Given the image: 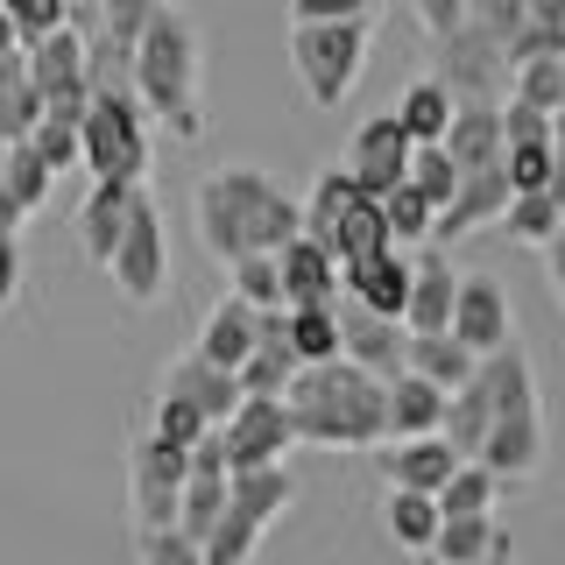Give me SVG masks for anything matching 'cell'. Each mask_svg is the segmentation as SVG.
Here are the masks:
<instances>
[{
  "label": "cell",
  "mask_w": 565,
  "mask_h": 565,
  "mask_svg": "<svg viewBox=\"0 0 565 565\" xmlns=\"http://www.w3.org/2000/svg\"><path fill=\"white\" fill-rule=\"evenodd\" d=\"M509 558H516V544H509V537H502V544H494V552H488V558H473V565H509Z\"/></svg>",
  "instance_id": "52"
},
{
  "label": "cell",
  "mask_w": 565,
  "mask_h": 565,
  "mask_svg": "<svg viewBox=\"0 0 565 565\" xmlns=\"http://www.w3.org/2000/svg\"><path fill=\"white\" fill-rule=\"evenodd\" d=\"M149 114L135 93H93L78 114V163L93 170V184H141L149 177Z\"/></svg>",
  "instance_id": "6"
},
{
  "label": "cell",
  "mask_w": 565,
  "mask_h": 565,
  "mask_svg": "<svg viewBox=\"0 0 565 565\" xmlns=\"http://www.w3.org/2000/svg\"><path fill=\"white\" fill-rule=\"evenodd\" d=\"M382 226H388V247H424L431 241V205L411 184H396V191H382Z\"/></svg>",
  "instance_id": "38"
},
{
  "label": "cell",
  "mask_w": 565,
  "mask_h": 565,
  "mask_svg": "<svg viewBox=\"0 0 565 565\" xmlns=\"http://www.w3.org/2000/svg\"><path fill=\"white\" fill-rule=\"evenodd\" d=\"M367 50H375V22H290V71L326 114H340V99L361 85Z\"/></svg>",
  "instance_id": "5"
},
{
  "label": "cell",
  "mask_w": 565,
  "mask_h": 565,
  "mask_svg": "<svg viewBox=\"0 0 565 565\" xmlns=\"http://www.w3.org/2000/svg\"><path fill=\"white\" fill-rule=\"evenodd\" d=\"M388 114H396V128H403V135H411L417 149H424V141H438V135H446V120H452V99L438 93L431 78H417L411 93H403L396 106H388Z\"/></svg>",
  "instance_id": "35"
},
{
  "label": "cell",
  "mask_w": 565,
  "mask_h": 565,
  "mask_svg": "<svg viewBox=\"0 0 565 565\" xmlns=\"http://www.w3.org/2000/svg\"><path fill=\"white\" fill-rule=\"evenodd\" d=\"M0 156H8V141H0ZM0 234H22V212L8 199V177H0Z\"/></svg>",
  "instance_id": "51"
},
{
  "label": "cell",
  "mask_w": 565,
  "mask_h": 565,
  "mask_svg": "<svg viewBox=\"0 0 565 565\" xmlns=\"http://www.w3.org/2000/svg\"><path fill=\"white\" fill-rule=\"evenodd\" d=\"M135 191L141 184H93V191H85V205H78V247H85V262H93V269H106V255H114L120 226H128Z\"/></svg>",
  "instance_id": "23"
},
{
  "label": "cell",
  "mask_w": 565,
  "mask_h": 565,
  "mask_svg": "<svg viewBox=\"0 0 565 565\" xmlns=\"http://www.w3.org/2000/svg\"><path fill=\"white\" fill-rule=\"evenodd\" d=\"M8 50H14V29H8V14H0V57H8Z\"/></svg>",
  "instance_id": "53"
},
{
  "label": "cell",
  "mask_w": 565,
  "mask_h": 565,
  "mask_svg": "<svg viewBox=\"0 0 565 565\" xmlns=\"http://www.w3.org/2000/svg\"><path fill=\"white\" fill-rule=\"evenodd\" d=\"M388 247V226H382V199H353L340 220H332V234H326V255L340 262H367V255H382Z\"/></svg>",
  "instance_id": "27"
},
{
  "label": "cell",
  "mask_w": 565,
  "mask_h": 565,
  "mask_svg": "<svg viewBox=\"0 0 565 565\" xmlns=\"http://www.w3.org/2000/svg\"><path fill=\"white\" fill-rule=\"evenodd\" d=\"M22 71L43 99V114H85V35L78 29H50L22 50Z\"/></svg>",
  "instance_id": "10"
},
{
  "label": "cell",
  "mask_w": 565,
  "mask_h": 565,
  "mask_svg": "<svg viewBox=\"0 0 565 565\" xmlns=\"http://www.w3.org/2000/svg\"><path fill=\"white\" fill-rule=\"evenodd\" d=\"M135 558L141 565H205L199 544H191L184 530H141V537H135Z\"/></svg>",
  "instance_id": "46"
},
{
  "label": "cell",
  "mask_w": 565,
  "mask_h": 565,
  "mask_svg": "<svg viewBox=\"0 0 565 565\" xmlns=\"http://www.w3.org/2000/svg\"><path fill=\"white\" fill-rule=\"evenodd\" d=\"M431 502H438V516H494V502H502V481H494L488 467H473V459H459Z\"/></svg>",
  "instance_id": "33"
},
{
  "label": "cell",
  "mask_w": 565,
  "mask_h": 565,
  "mask_svg": "<svg viewBox=\"0 0 565 565\" xmlns=\"http://www.w3.org/2000/svg\"><path fill=\"white\" fill-rule=\"evenodd\" d=\"M438 411H446V388H431L417 375H388L382 382V438H431Z\"/></svg>",
  "instance_id": "21"
},
{
  "label": "cell",
  "mask_w": 565,
  "mask_h": 565,
  "mask_svg": "<svg viewBox=\"0 0 565 565\" xmlns=\"http://www.w3.org/2000/svg\"><path fill=\"white\" fill-rule=\"evenodd\" d=\"M382 530H388V544H396V552L424 558V552H431V537H438V502H431V494H411V488H388Z\"/></svg>",
  "instance_id": "28"
},
{
  "label": "cell",
  "mask_w": 565,
  "mask_h": 565,
  "mask_svg": "<svg viewBox=\"0 0 565 565\" xmlns=\"http://www.w3.org/2000/svg\"><path fill=\"white\" fill-rule=\"evenodd\" d=\"M220 446H226V473H247V467H282L290 459V411L282 396H241V411L220 424Z\"/></svg>",
  "instance_id": "11"
},
{
  "label": "cell",
  "mask_w": 565,
  "mask_h": 565,
  "mask_svg": "<svg viewBox=\"0 0 565 565\" xmlns=\"http://www.w3.org/2000/svg\"><path fill=\"white\" fill-rule=\"evenodd\" d=\"M226 297H241V305H255V311H276L282 305V297H276V255L226 262Z\"/></svg>",
  "instance_id": "39"
},
{
  "label": "cell",
  "mask_w": 565,
  "mask_h": 565,
  "mask_svg": "<svg viewBox=\"0 0 565 565\" xmlns=\"http://www.w3.org/2000/svg\"><path fill=\"white\" fill-rule=\"evenodd\" d=\"M452 290H459L452 262L438 255V247H424V255L411 262V297H403V332H446V318H452Z\"/></svg>",
  "instance_id": "20"
},
{
  "label": "cell",
  "mask_w": 565,
  "mask_h": 565,
  "mask_svg": "<svg viewBox=\"0 0 565 565\" xmlns=\"http://www.w3.org/2000/svg\"><path fill=\"white\" fill-rule=\"evenodd\" d=\"M481 382H488V438L473 452V467H488L494 481H530L544 467V396H537V367L530 353L509 340L502 353H481Z\"/></svg>",
  "instance_id": "4"
},
{
  "label": "cell",
  "mask_w": 565,
  "mask_h": 565,
  "mask_svg": "<svg viewBox=\"0 0 565 565\" xmlns=\"http://www.w3.org/2000/svg\"><path fill=\"white\" fill-rule=\"evenodd\" d=\"M247 347H255V305H241V297H220V305L205 311V326H199V361H212V367H234L247 361Z\"/></svg>",
  "instance_id": "24"
},
{
  "label": "cell",
  "mask_w": 565,
  "mask_h": 565,
  "mask_svg": "<svg viewBox=\"0 0 565 565\" xmlns=\"http://www.w3.org/2000/svg\"><path fill=\"white\" fill-rule=\"evenodd\" d=\"M438 149H446V163H452L459 177L502 163V120H494V106H452V120H446V135H438Z\"/></svg>",
  "instance_id": "22"
},
{
  "label": "cell",
  "mask_w": 565,
  "mask_h": 565,
  "mask_svg": "<svg viewBox=\"0 0 565 565\" xmlns=\"http://www.w3.org/2000/svg\"><path fill=\"white\" fill-rule=\"evenodd\" d=\"M43 120V99H35L29 71H22V50L0 57V141H29V128Z\"/></svg>",
  "instance_id": "32"
},
{
  "label": "cell",
  "mask_w": 565,
  "mask_h": 565,
  "mask_svg": "<svg viewBox=\"0 0 565 565\" xmlns=\"http://www.w3.org/2000/svg\"><path fill=\"white\" fill-rule=\"evenodd\" d=\"M297 446H326V452H367L382 446V382L361 375L353 361H318L297 367L282 388Z\"/></svg>",
  "instance_id": "3"
},
{
  "label": "cell",
  "mask_w": 565,
  "mask_h": 565,
  "mask_svg": "<svg viewBox=\"0 0 565 565\" xmlns=\"http://www.w3.org/2000/svg\"><path fill=\"white\" fill-rule=\"evenodd\" d=\"M282 340H290L297 367L340 361V326H332V311H282Z\"/></svg>",
  "instance_id": "36"
},
{
  "label": "cell",
  "mask_w": 565,
  "mask_h": 565,
  "mask_svg": "<svg viewBox=\"0 0 565 565\" xmlns=\"http://www.w3.org/2000/svg\"><path fill=\"white\" fill-rule=\"evenodd\" d=\"M156 396H170V403H184V411H199L205 424H226L241 411V382L226 375V367H212L199 361V353H177V361L163 367V388Z\"/></svg>",
  "instance_id": "17"
},
{
  "label": "cell",
  "mask_w": 565,
  "mask_h": 565,
  "mask_svg": "<svg viewBox=\"0 0 565 565\" xmlns=\"http://www.w3.org/2000/svg\"><path fill=\"white\" fill-rule=\"evenodd\" d=\"M502 205H509V177L502 163H488V170H467L452 184V199L431 212V241L424 247H446V241H467V234H481V226L502 220Z\"/></svg>",
  "instance_id": "14"
},
{
  "label": "cell",
  "mask_w": 565,
  "mask_h": 565,
  "mask_svg": "<svg viewBox=\"0 0 565 565\" xmlns=\"http://www.w3.org/2000/svg\"><path fill=\"white\" fill-rule=\"evenodd\" d=\"M523 14L544 22V29H565V0H523Z\"/></svg>",
  "instance_id": "50"
},
{
  "label": "cell",
  "mask_w": 565,
  "mask_h": 565,
  "mask_svg": "<svg viewBox=\"0 0 565 565\" xmlns=\"http://www.w3.org/2000/svg\"><path fill=\"white\" fill-rule=\"evenodd\" d=\"M509 530L494 523V516H438V537H431V565H473V558H488L494 544H502Z\"/></svg>",
  "instance_id": "30"
},
{
  "label": "cell",
  "mask_w": 565,
  "mask_h": 565,
  "mask_svg": "<svg viewBox=\"0 0 565 565\" xmlns=\"http://www.w3.org/2000/svg\"><path fill=\"white\" fill-rule=\"evenodd\" d=\"M177 488H184V452L141 431L128 446V516L141 530H177Z\"/></svg>",
  "instance_id": "9"
},
{
  "label": "cell",
  "mask_w": 565,
  "mask_h": 565,
  "mask_svg": "<svg viewBox=\"0 0 565 565\" xmlns=\"http://www.w3.org/2000/svg\"><path fill=\"white\" fill-rule=\"evenodd\" d=\"M509 99L537 106V114H565V57H523V64H509Z\"/></svg>",
  "instance_id": "34"
},
{
  "label": "cell",
  "mask_w": 565,
  "mask_h": 565,
  "mask_svg": "<svg viewBox=\"0 0 565 565\" xmlns=\"http://www.w3.org/2000/svg\"><path fill=\"white\" fill-rule=\"evenodd\" d=\"M191 220H199V241L220 269L241 255H276L282 241H297V199L255 163L205 170L199 199H191Z\"/></svg>",
  "instance_id": "2"
},
{
  "label": "cell",
  "mask_w": 565,
  "mask_h": 565,
  "mask_svg": "<svg viewBox=\"0 0 565 565\" xmlns=\"http://www.w3.org/2000/svg\"><path fill=\"white\" fill-rule=\"evenodd\" d=\"M0 177H8V199L22 220H35L50 199H57V177H50V163L29 149V141H8V156H0Z\"/></svg>",
  "instance_id": "31"
},
{
  "label": "cell",
  "mask_w": 565,
  "mask_h": 565,
  "mask_svg": "<svg viewBox=\"0 0 565 565\" xmlns=\"http://www.w3.org/2000/svg\"><path fill=\"white\" fill-rule=\"evenodd\" d=\"M128 93L149 120H163L177 141H199L205 135V35L191 22V8H163L149 14L135 57H128Z\"/></svg>",
  "instance_id": "1"
},
{
  "label": "cell",
  "mask_w": 565,
  "mask_h": 565,
  "mask_svg": "<svg viewBox=\"0 0 565 565\" xmlns=\"http://www.w3.org/2000/svg\"><path fill=\"white\" fill-rule=\"evenodd\" d=\"M332 326H340V361H353L361 375H403V326L396 318H375V311H361V305H332Z\"/></svg>",
  "instance_id": "16"
},
{
  "label": "cell",
  "mask_w": 565,
  "mask_h": 565,
  "mask_svg": "<svg viewBox=\"0 0 565 565\" xmlns=\"http://www.w3.org/2000/svg\"><path fill=\"white\" fill-rule=\"evenodd\" d=\"M57 8H64V14H78V8H93V0H57Z\"/></svg>",
  "instance_id": "54"
},
{
  "label": "cell",
  "mask_w": 565,
  "mask_h": 565,
  "mask_svg": "<svg viewBox=\"0 0 565 565\" xmlns=\"http://www.w3.org/2000/svg\"><path fill=\"white\" fill-rule=\"evenodd\" d=\"M509 191H558V141H516L502 149Z\"/></svg>",
  "instance_id": "37"
},
{
  "label": "cell",
  "mask_w": 565,
  "mask_h": 565,
  "mask_svg": "<svg viewBox=\"0 0 565 565\" xmlns=\"http://www.w3.org/2000/svg\"><path fill=\"white\" fill-rule=\"evenodd\" d=\"M403 375H417L431 388H459L473 375V353L452 332H403Z\"/></svg>",
  "instance_id": "25"
},
{
  "label": "cell",
  "mask_w": 565,
  "mask_h": 565,
  "mask_svg": "<svg viewBox=\"0 0 565 565\" xmlns=\"http://www.w3.org/2000/svg\"><path fill=\"white\" fill-rule=\"evenodd\" d=\"M276 297H282V311H332L340 305V262L305 234L282 241L276 247Z\"/></svg>",
  "instance_id": "15"
},
{
  "label": "cell",
  "mask_w": 565,
  "mask_h": 565,
  "mask_svg": "<svg viewBox=\"0 0 565 565\" xmlns=\"http://www.w3.org/2000/svg\"><path fill=\"white\" fill-rule=\"evenodd\" d=\"M452 467H459V452H452L438 431H431V438H382V473H388V488L438 494Z\"/></svg>",
  "instance_id": "19"
},
{
  "label": "cell",
  "mask_w": 565,
  "mask_h": 565,
  "mask_svg": "<svg viewBox=\"0 0 565 565\" xmlns=\"http://www.w3.org/2000/svg\"><path fill=\"white\" fill-rule=\"evenodd\" d=\"M199 431H212V424L199 411H184V403H170V396H156V411H149V438H163V446H199Z\"/></svg>",
  "instance_id": "44"
},
{
  "label": "cell",
  "mask_w": 565,
  "mask_h": 565,
  "mask_svg": "<svg viewBox=\"0 0 565 565\" xmlns=\"http://www.w3.org/2000/svg\"><path fill=\"white\" fill-rule=\"evenodd\" d=\"M411 14H417L424 35H446V29L459 22V0H411Z\"/></svg>",
  "instance_id": "49"
},
{
  "label": "cell",
  "mask_w": 565,
  "mask_h": 565,
  "mask_svg": "<svg viewBox=\"0 0 565 565\" xmlns=\"http://www.w3.org/2000/svg\"><path fill=\"white\" fill-rule=\"evenodd\" d=\"M459 22H467V29H481L488 35V43H516V29L530 22V14H523V0H459Z\"/></svg>",
  "instance_id": "41"
},
{
  "label": "cell",
  "mask_w": 565,
  "mask_h": 565,
  "mask_svg": "<svg viewBox=\"0 0 565 565\" xmlns=\"http://www.w3.org/2000/svg\"><path fill=\"white\" fill-rule=\"evenodd\" d=\"M494 226L516 247H552L565 234V191H509V205H502Z\"/></svg>",
  "instance_id": "26"
},
{
  "label": "cell",
  "mask_w": 565,
  "mask_h": 565,
  "mask_svg": "<svg viewBox=\"0 0 565 565\" xmlns=\"http://www.w3.org/2000/svg\"><path fill=\"white\" fill-rule=\"evenodd\" d=\"M388 0H290V22H382Z\"/></svg>",
  "instance_id": "45"
},
{
  "label": "cell",
  "mask_w": 565,
  "mask_h": 565,
  "mask_svg": "<svg viewBox=\"0 0 565 565\" xmlns=\"http://www.w3.org/2000/svg\"><path fill=\"white\" fill-rule=\"evenodd\" d=\"M446 332L473 353V361H481V353H502L509 340H516V305H509V290L494 276H459Z\"/></svg>",
  "instance_id": "12"
},
{
  "label": "cell",
  "mask_w": 565,
  "mask_h": 565,
  "mask_svg": "<svg viewBox=\"0 0 565 565\" xmlns=\"http://www.w3.org/2000/svg\"><path fill=\"white\" fill-rule=\"evenodd\" d=\"M411 149L417 141L396 128V114H375L353 128V149H347V177L361 199H382V191L403 184V170H411Z\"/></svg>",
  "instance_id": "13"
},
{
  "label": "cell",
  "mask_w": 565,
  "mask_h": 565,
  "mask_svg": "<svg viewBox=\"0 0 565 565\" xmlns=\"http://www.w3.org/2000/svg\"><path fill=\"white\" fill-rule=\"evenodd\" d=\"M0 14H8V29H14V50H29L35 35L64 29V8H57V0H0Z\"/></svg>",
  "instance_id": "43"
},
{
  "label": "cell",
  "mask_w": 565,
  "mask_h": 565,
  "mask_svg": "<svg viewBox=\"0 0 565 565\" xmlns=\"http://www.w3.org/2000/svg\"><path fill=\"white\" fill-rule=\"evenodd\" d=\"M431 85L452 106H494V99H502V85H509L502 43H488L481 29L452 22L446 35H431Z\"/></svg>",
  "instance_id": "8"
},
{
  "label": "cell",
  "mask_w": 565,
  "mask_h": 565,
  "mask_svg": "<svg viewBox=\"0 0 565 565\" xmlns=\"http://www.w3.org/2000/svg\"><path fill=\"white\" fill-rule=\"evenodd\" d=\"M340 297L403 326V297H411V262H403V247H382V255H367V262H347V269H340Z\"/></svg>",
  "instance_id": "18"
},
{
  "label": "cell",
  "mask_w": 565,
  "mask_h": 565,
  "mask_svg": "<svg viewBox=\"0 0 565 565\" xmlns=\"http://www.w3.org/2000/svg\"><path fill=\"white\" fill-rule=\"evenodd\" d=\"M494 120H502V149H516V141H558V114H537L523 99H494Z\"/></svg>",
  "instance_id": "42"
},
{
  "label": "cell",
  "mask_w": 565,
  "mask_h": 565,
  "mask_svg": "<svg viewBox=\"0 0 565 565\" xmlns=\"http://www.w3.org/2000/svg\"><path fill=\"white\" fill-rule=\"evenodd\" d=\"M509 64H523V57H565V29H544V22H523L516 29V43L502 50Z\"/></svg>",
  "instance_id": "47"
},
{
  "label": "cell",
  "mask_w": 565,
  "mask_h": 565,
  "mask_svg": "<svg viewBox=\"0 0 565 565\" xmlns=\"http://www.w3.org/2000/svg\"><path fill=\"white\" fill-rule=\"evenodd\" d=\"M353 199H361V191H353V177H347V163H326V170L311 177L305 205H297V234L326 247V234H332V220H340V212H347Z\"/></svg>",
  "instance_id": "29"
},
{
  "label": "cell",
  "mask_w": 565,
  "mask_h": 565,
  "mask_svg": "<svg viewBox=\"0 0 565 565\" xmlns=\"http://www.w3.org/2000/svg\"><path fill=\"white\" fill-rule=\"evenodd\" d=\"M22 297V241L14 234H0V311Z\"/></svg>",
  "instance_id": "48"
},
{
  "label": "cell",
  "mask_w": 565,
  "mask_h": 565,
  "mask_svg": "<svg viewBox=\"0 0 565 565\" xmlns=\"http://www.w3.org/2000/svg\"><path fill=\"white\" fill-rule=\"evenodd\" d=\"M29 149L50 163V177H64L71 163H78V114H43L29 128Z\"/></svg>",
  "instance_id": "40"
},
{
  "label": "cell",
  "mask_w": 565,
  "mask_h": 565,
  "mask_svg": "<svg viewBox=\"0 0 565 565\" xmlns=\"http://www.w3.org/2000/svg\"><path fill=\"white\" fill-rule=\"evenodd\" d=\"M99 276H114V290L128 297V305H163V290H170V234H163V212H156L149 191H135V205H128V226H120V241H114V255H106V269Z\"/></svg>",
  "instance_id": "7"
}]
</instances>
